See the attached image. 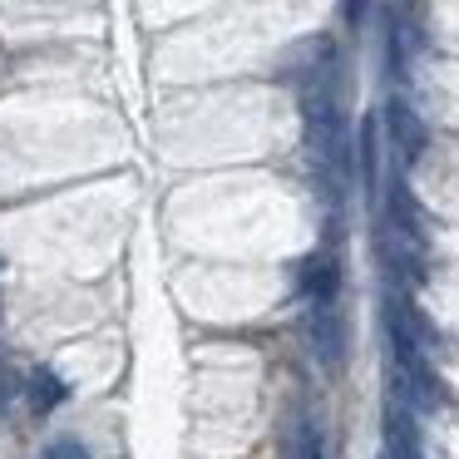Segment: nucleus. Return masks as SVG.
Returning <instances> with one entry per match:
<instances>
[{"instance_id": "obj_1", "label": "nucleus", "mask_w": 459, "mask_h": 459, "mask_svg": "<svg viewBox=\"0 0 459 459\" xmlns=\"http://www.w3.org/2000/svg\"><path fill=\"white\" fill-rule=\"evenodd\" d=\"M311 346H316L326 370H341V360H346V331H341V316L331 307H316V316H311Z\"/></svg>"}, {"instance_id": "obj_2", "label": "nucleus", "mask_w": 459, "mask_h": 459, "mask_svg": "<svg viewBox=\"0 0 459 459\" xmlns=\"http://www.w3.org/2000/svg\"><path fill=\"white\" fill-rule=\"evenodd\" d=\"M336 287H341L336 257H331V252H316V257H307V267H301V297H311L316 307H331Z\"/></svg>"}, {"instance_id": "obj_3", "label": "nucleus", "mask_w": 459, "mask_h": 459, "mask_svg": "<svg viewBox=\"0 0 459 459\" xmlns=\"http://www.w3.org/2000/svg\"><path fill=\"white\" fill-rule=\"evenodd\" d=\"M25 395H30V410H35V415H50V410L65 405L70 385L60 380V370L40 366V370H30V380H25Z\"/></svg>"}, {"instance_id": "obj_4", "label": "nucleus", "mask_w": 459, "mask_h": 459, "mask_svg": "<svg viewBox=\"0 0 459 459\" xmlns=\"http://www.w3.org/2000/svg\"><path fill=\"white\" fill-rule=\"evenodd\" d=\"M390 134L400 139L405 159H415V153H420V143H425V129H420V119L405 109V104H390Z\"/></svg>"}, {"instance_id": "obj_5", "label": "nucleus", "mask_w": 459, "mask_h": 459, "mask_svg": "<svg viewBox=\"0 0 459 459\" xmlns=\"http://www.w3.org/2000/svg\"><path fill=\"white\" fill-rule=\"evenodd\" d=\"M40 459H90V449H84L80 439H50Z\"/></svg>"}, {"instance_id": "obj_6", "label": "nucleus", "mask_w": 459, "mask_h": 459, "mask_svg": "<svg viewBox=\"0 0 459 459\" xmlns=\"http://www.w3.org/2000/svg\"><path fill=\"white\" fill-rule=\"evenodd\" d=\"M15 390H21V380H15V370H11V360H0V410L15 400Z\"/></svg>"}]
</instances>
